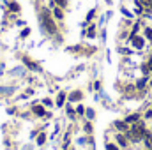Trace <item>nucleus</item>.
Returning <instances> with one entry per match:
<instances>
[{"label": "nucleus", "mask_w": 152, "mask_h": 150, "mask_svg": "<svg viewBox=\"0 0 152 150\" xmlns=\"http://www.w3.org/2000/svg\"><path fill=\"white\" fill-rule=\"evenodd\" d=\"M53 14H55V16H57L58 20H62V11H60L58 7H55V9H53Z\"/></svg>", "instance_id": "obj_7"}, {"label": "nucleus", "mask_w": 152, "mask_h": 150, "mask_svg": "<svg viewBox=\"0 0 152 150\" xmlns=\"http://www.w3.org/2000/svg\"><path fill=\"white\" fill-rule=\"evenodd\" d=\"M145 141H147V147H151L152 149V136L151 134H145Z\"/></svg>", "instance_id": "obj_9"}, {"label": "nucleus", "mask_w": 152, "mask_h": 150, "mask_svg": "<svg viewBox=\"0 0 152 150\" xmlns=\"http://www.w3.org/2000/svg\"><path fill=\"white\" fill-rule=\"evenodd\" d=\"M143 69H145L147 73H149V71H152V58H151V60H149V66H145Z\"/></svg>", "instance_id": "obj_14"}, {"label": "nucleus", "mask_w": 152, "mask_h": 150, "mask_svg": "<svg viewBox=\"0 0 152 150\" xmlns=\"http://www.w3.org/2000/svg\"><path fill=\"white\" fill-rule=\"evenodd\" d=\"M117 141H118V143H120L122 147H126V145H127V140H126V138H124L122 134H118V136H117Z\"/></svg>", "instance_id": "obj_6"}, {"label": "nucleus", "mask_w": 152, "mask_h": 150, "mask_svg": "<svg viewBox=\"0 0 152 150\" xmlns=\"http://www.w3.org/2000/svg\"><path fill=\"white\" fill-rule=\"evenodd\" d=\"M87 115H88V118H94V111H92V110H88V111H87Z\"/></svg>", "instance_id": "obj_17"}, {"label": "nucleus", "mask_w": 152, "mask_h": 150, "mask_svg": "<svg viewBox=\"0 0 152 150\" xmlns=\"http://www.w3.org/2000/svg\"><path fill=\"white\" fill-rule=\"evenodd\" d=\"M55 2H57L60 7H66V5H67V0H55Z\"/></svg>", "instance_id": "obj_12"}, {"label": "nucleus", "mask_w": 152, "mask_h": 150, "mask_svg": "<svg viewBox=\"0 0 152 150\" xmlns=\"http://www.w3.org/2000/svg\"><path fill=\"white\" fill-rule=\"evenodd\" d=\"M131 41H133V46H134V48H138V50H140V48H143V39H142V37L133 36V37H131Z\"/></svg>", "instance_id": "obj_3"}, {"label": "nucleus", "mask_w": 152, "mask_h": 150, "mask_svg": "<svg viewBox=\"0 0 152 150\" xmlns=\"http://www.w3.org/2000/svg\"><path fill=\"white\" fill-rule=\"evenodd\" d=\"M106 150H117V147H115V145H112V143H110V145H106Z\"/></svg>", "instance_id": "obj_16"}, {"label": "nucleus", "mask_w": 152, "mask_h": 150, "mask_svg": "<svg viewBox=\"0 0 152 150\" xmlns=\"http://www.w3.org/2000/svg\"><path fill=\"white\" fill-rule=\"evenodd\" d=\"M44 140H46V136H44V134H41V136L37 138V143H39V145H42V143H44Z\"/></svg>", "instance_id": "obj_13"}, {"label": "nucleus", "mask_w": 152, "mask_h": 150, "mask_svg": "<svg viewBox=\"0 0 152 150\" xmlns=\"http://www.w3.org/2000/svg\"><path fill=\"white\" fill-rule=\"evenodd\" d=\"M41 23H42V27H44L50 34H55V32H57V28H55V25H53V21H51V18H50V12H48L46 9L41 12Z\"/></svg>", "instance_id": "obj_1"}, {"label": "nucleus", "mask_w": 152, "mask_h": 150, "mask_svg": "<svg viewBox=\"0 0 152 150\" xmlns=\"http://www.w3.org/2000/svg\"><path fill=\"white\" fill-rule=\"evenodd\" d=\"M136 120H138V115H131L126 118V122H136Z\"/></svg>", "instance_id": "obj_11"}, {"label": "nucleus", "mask_w": 152, "mask_h": 150, "mask_svg": "<svg viewBox=\"0 0 152 150\" xmlns=\"http://www.w3.org/2000/svg\"><path fill=\"white\" fill-rule=\"evenodd\" d=\"M147 118H152V111H147V115H145Z\"/></svg>", "instance_id": "obj_19"}, {"label": "nucleus", "mask_w": 152, "mask_h": 150, "mask_svg": "<svg viewBox=\"0 0 152 150\" xmlns=\"http://www.w3.org/2000/svg\"><path fill=\"white\" fill-rule=\"evenodd\" d=\"M64 99H66V94H60V95H58V103H57V104H58V106H62V104H64Z\"/></svg>", "instance_id": "obj_10"}, {"label": "nucleus", "mask_w": 152, "mask_h": 150, "mask_svg": "<svg viewBox=\"0 0 152 150\" xmlns=\"http://www.w3.org/2000/svg\"><path fill=\"white\" fill-rule=\"evenodd\" d=\"M138 87L142 88V87H145V79H142V81H138Z\"/></svg>", "instance_id": "obj_18"}, {"label": "nucleus", "mask_w": 152, "mask_h": 150, "mask_svg": "<svg viewBox=\"0 0 152 150\" xmlns=\"http://www.w3.org/2000/svg\"><path fill=\"white\" fill-rule=\"evenodd\" d=\"M32 111L36 113V115H39V117H42V115H44V108H42V106H34Z\"/></svg>", "instance_id": "obj_4"}, {"label": "nucleus", "mask_w": 152, "mask_h": 150, "mask_svg": "<svg viewBox=\"0 0 152 150\" xmlns=\"http://www.w3.org/2000/svg\"><path fill=\"white\" fill-rule=\"evenodd\" d=\"M145 134H147V131L143 129V125H136V127H133V129L129 131V138H131L133 141H138V140L145 138Z\"/></svg>", "instance_id": "obj_2"}, {"label": "nucleus", "mask_w": 152, "mask_h": 150, "mask_svg": "<svg viewBox=\"0 0 152 150\" xmlns=\"http://www.w3.org/2000/svg\"><path fill=\"white\" fill-rule=\"evenodd\" d=\"M78 99H81V92H75L69 95V101H78Z\"/></svg>", "instance_id": "obj_5"}, {"label": "nucleus", "mask_w": 152, "mask_h": 150, "mask_svg": "<svg viewBox=\"0 0 152 150\" xmlns=\"http://www.w3.org/2000/svg\"><path fill=\"white\" fill-rule=\"evenodd\" d=\"M151 87H152V83H151Z\"/></svg>", "instance_id": "obj_20"}, {"label": "nucleus", "mask_w": 152, "mask_h": 150, "mask_svg": "<svg viewBox=\"0 0 152 150\" xmlns=\"http://www.w3.org/2000/svg\"><path fill=\"white\" fill-rule=\"evenodd\" d=\"M115 125H117L118 129H122V131H127V124H124V122H117Z\"/></svg>", "instance_id": "obj_8"}, {"label": "nucleus", "mask_w": 152, "mask_h": 150, "mask_svg": "<svg viewBox=\"0 0 152 150\" xmlns=\"http://www.w3.org/2000/svg\"><path fill=\"white\" fill-rule=\"evenodd\" d=\"M145 34H147V37H149V39H152V28H147V30H145Z\"/></svg>", "instance_id": "obj_15"}]
</instances>
